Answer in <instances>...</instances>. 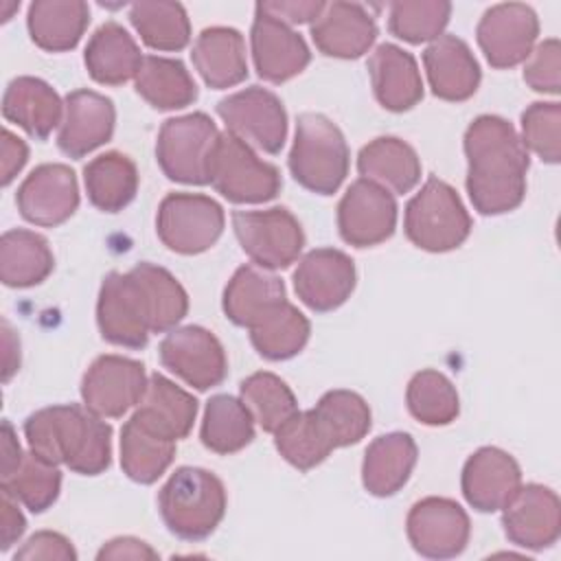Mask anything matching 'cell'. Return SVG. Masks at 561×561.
<instances>
[{
    "label": "cell",
    "instance_id": "cell-3",
    "mask_svg": "<svg viewBox=\"0 0 561 561\" xmlns=\"http://www.w3.org/2000/svg\"><path fill=\"white\" fill-rule=\"evenodd\" d=\"M24 436L33 454L81 476H99L112 462V427L85 405L37 410L24 421Z\"/></svg>",
    "mask_w": 561,
    "mask_h": 561
},
{
    "label": "cell",
    "instance_id": "cell-2",
    "mask_svg": "<svg viewBox=\"0 0 561 561\" xmlns=\"http://www.w3.org/2000/svg\"><path fill=\"white\" fill-rule=\"evenodd\" d=\"M467 193L480 215L515 210L526 195L528 151L515 127L493 114H482L465 131Z\"/></svg>",
    "mask_w": 561,
    "mask_h": 561
},
{
    "label": "cell",
    "instance_id": "cell-11",
    "mask_svg": "<svg viewBox=\"0 0 561 561\" xmlns=\"http://www.w3.org/2000/svg\"><path fill=\"white\" fill-rule=\"evenodd\" d=\"M226 129L265 153H278L287 138V112L283 101L261 85L239 90L217 103Z\"/></svg>",
    "mask_w": 561,
    "mask_h": 561
},
{
    "label": "cell",
    "instance_id": "cell-37",
    "mask_svg": "<svg viewBox=\"0 0 561 561\" xmlns=\"http://www.w3.org/2000/svg\"><path fill=\"white\" fill-rule=\"evenodd\" d=\"M311 333L307 316L298 311L287 298L267 309L252 327L250 340L256 353L272 362H283L298 355Z\"/></svg>",
    "mask_w": 561,
    "mask_h": 561
},
{
    "label": "cell",
    "instance_id": "cell-17",
    "mask_svg": "<svg viewBox=\"0 0 561 561\" xmlns=\"http://www.w3.org/2000/svg\"><path fill=\"white\" fill-rule=\"evenodd\" d=\"M20 215L44 228H55L70 219L79 206L77 175L68 164L48 162L35 167L18 188Z\"/></svg>",
    "mask_w": 561,
    "mask_h": 561
},
{
    "label": "cell",
    "instance_id": "cell-26",
    "mask_svg": "<svg viewBox=\"0 0 561 561\" xmlns=\"http://www.w3.org/2000/svg\"><path fill=\"white\" fill-rule=\"evenodd\" d=\"M2 116L20 125L31 138L46 140L61 125L64 103L44 79L18 77L4 90Z\"/></svg>",
    "mask_w": 561,
    "mask_h": 561
},
{
    "label": "cell",
    "instance_id": "cell-24",
    "mask_svg": "<svg viewBox=\"0 0 561 561\" xmlns=\"http://www.w3.org/2000/svg\"><path fill=\"white\" fill-rule=\"evenodd\" d=\"M423 66L432 92L443 101H467L480 85V66L465 39L440 35L423 50Z\"/></svg>",
    "mask_w": 561,
    "mask_h": 561
},
{
    "label": "cell",
    "instance_id": "cell-18",
    "mask_svg": "<svg viewBox=\"0 0 561 561\" xmlns=\"http://www.w3.org/2000/svg\"><path fill=\"white\" fill-rule=\"evenodd\" d=\"M357 280L353 259L337 248H316L307 252L294 270L298 298L318 313H327L346 302Z\"/></svg>",
    "mask_w": 561,
    "mask_h": 561
},
{
    "label": "cell",
    "instance_id": "cell-8",
    "mask_svg": "<svg viewBox=\"0 0 561 561\" xmlns=\"http://www.w3.org/2000/svg\"><path fill=\"white\" fill-rule=\"evenodd\" d=\"M217 136V125L204 112L164 121L156 142L162 173L182 184H208V160Z\"/></svg>",
    "mask_w": 561,
    "mask_h": 561
},
{
    "label": "cell",
    "instance_id": "cell-16",
    "mask_svg": "<svg viewBox=\"0 0 561 561\" xmlns=\"http://www.w3.org/2000/svg\"><path fill=\"white\" fill-rule=\"evenodd\" d=\"M539 35L537 13L524 2H502L484 11L476 37L493 68H513L528 59Z\"/></svg>",
    "mask_w": 561,
    "mask_h": 561
},
{
    "label": "cell",
    "instance_id": "cell-19",
    "mask_svg": "<svg viewBox=\"0 0 561 561\" xmlns=\"http://www.w3.org/2000/svg\"><path fill=\"white\" fill-rule=\"evenodd\" d=\"M502 526L511 543L528 550H543L559 539L561 502L543 484H522L502 508Z\"/></svg>",
    "mask_w": 561,
    "mask_h": 561
},
{
    "label": "cell",
    "instance_id": "cell-13",
    "mask_svg": "<svg viewBox=\"0 0 561 561\" xmlns=\"http://www.w3.org/2000/svg\"><path fill=\"white\" fill-rule=\"evenodd\" d=\"M160 362L195 390L219 386L228 373V359L221 342L204 327L186 324L171 329L160 342Z\"/></svg>",
    "mask_w": 561,
    "mask_h": 561
},
{
    "label": "cell",
    "instance_id": "cell-27",
    "mask_svg": "<svg viewBox=\"0 0 561 561\" xmlns=\"http://www.w3.org/2000/svg\"><path fill=\"white\" fill-rule=\"evenodd\" d=\"M416 443L405 432L377 436L364 454L362 482L375 497H390L405 486L416 465Z\"/></svg>",
    "mask_w": 561,
    "mask_h": 561
},
{
    "label": "cell",
    "instance_id": "cell-9",
    "mask_svg": "<svg viewBox=\"0 0 561 561\" xmlns=\"http://www.w3.org/2000/svg\"><path fill=\"white\" fill-rule=\"evenodd\" d=\"M224 208L202 193H169L158 208L156 232L178 254L206 252L224 232Z\"/></svg>",
    "mask_w": 561,
    "mask_h": 561
},
{
    "label": "cell",
    "instance_id": "cell-25",
    "mask_svg": "<svg viewBox=\"0 0 561 561\" xmlns=\"http://www.w3.org/2000/svg\"><path fill=\"white\" fill-rule=\"evenodd\" d=\"M375 99L390 112L412 110L423 99V79L416 59L397 44H379L368 57Z\"/></svg>",
    "mask_w": 561,
    "mask_h": 561
},
{
    "label": "cell",
    "instance_id": "cell-1",
    "mask_svg": "<svg viewBox=\"0 0 561 561\" xmlns=\"http://www.w3.org/2000/svg\"><path fill=\"white\" fill-rule=\"evenodd\" d=\"M188 311V296L164 267L138 263L127 274L110 272L96 300V324L110 344L142 348L151 333H164Z\"/></svg>",
    "mask_w": 561,
    "mask_h": 561
},
{
    "label": "cell",
    "instance_id": "cell-39",
    "mask_svg": "<svg viewBox=\"0 0 561 561\" xmlns=\"http://www.w3.org/2000/svg\"><path fill=\"white\" fill-rule=\"evenodd\" d=\"M199 438L206 449L221 456L241 451L254 438V419L241 399L215 394L206 401Z\"/></svg>",
    "mask_w": 561,
    "mask_h": 561
},
{
    "label": "cell",
    "instance_id": "cell-51",
    "mask_svg": "<svg viewBox=\"0 0 561 561\" xmlns=\"http://www.w3.org/2000/svg\"><path fill=\"white\" fill-rule=\"evenodd\" d=\"M26 519L18 506V500L2 491L0 497V550H9L24 533Z\"/></svg>",
    "mask_w": 561,
    "mask_h": 561
},
{
    "label": "cell",
    "instance_id": "cell-43",
    "mask_svg": "<svg viewBox=\"0 0 561 561\" xmlns=\"http://www.w3.org/2000/svg\"><path fill=\"white\" fill-rule=\"evenodd\" d=\"M405 403L410 414L423 425H449L460 412V399L454 383L438 370L425 368L412 375Z\"/></svg>",
    "mask_w": 561,
    "mask_h": 561
},
{
    "label": "cell",
    "instance_id": "cell-55",
    "mask_svg": "<svg viewBox=\"0 0 561 561\" xmlns=\"http://www.w3.org/2000/svg\"><path fill=\"white\" fill-rule=\"evenodd\" d=\"M2 346H4V368H2V379L9 381L11 375L20 368V342L13 335L11 327L2 322Z\"/></svg>",
    "mask_w": 561,
    "mask_h": 561
},
{
    "label": "cell",
    "instance_id": "cell-5",
    "mask_svg": "<svg viewBox=\"0 0 561 561\" xmlns=\"http://www.w3.org/2000/svg\"><path fill=\"white\" fill-rule=\"evenodd\" d=\"M348 145L331 118L318 112L298 116L289 171L302 188L318 195H333L348 175Z\"/></svg>",
    "mask_w": 561,
    "mask_h": 561
},
{
    "label": "cell",
    "instance_id": "cell-32",
    "mask_svg": "<svg viewBox=\"0 0 561 561\" xmlns=\"http://www.w3.org/2000/svg\"><path fill=\"white\" fill-rule=\"evenodd\" d=\"M283 280L259 265H241L224 289V313L237 324L250 329L267 309L285 300Z\"/></svg>",
    "mask_w": 561,
    "mask_h": 561
},
{
    "label": "cell",
    "instance_id": "cell-44",
    "mask_svg": "<svg viewBox=\"0 0 561 561\" xmlns=\"http://www.w3.org/2000/svg\"><path fill=\"white\" fill-rule=\"evenodd\" d=\"M239 399L250 410L252 419L265 430L276 432L289 416L298 412L296 397L291 388L274 373H254L245 377L239 386Z\"/></svg>",
    "mask_w": 561,
    "mask_h": 561
},
{
    "label": "cell",
    "instance_id": "cell-28",
    "mask_svg": "<svg viewBox=\"0 0 561 561\" xmlns=\"http://www.w3.org/2000/svg\"><path fill=\"white\" fill-rule=\"evenodd\" d=\"M191 59L204 83L215 90L232 88L248 77L243 35L230 26L204 28L193 44Z\"/></svg>",
    "mask_w": 561,
    "mask_h": 561
},
{
    "label": "cell",
    "instance_id": "cell-20",
    "mask_svg": "<svg viewBox=\"0 0 561 561\" xmlns=\"http://www.w3.org/2000/svg\"><path fill=\"white\" fill-rule=\"evenodd\" d=\"M250 44L254 68L259 77L270 83L289 81L291 77L300 75L311 59L302 35L259 7H254Z\"/></svg>",
    "mask_w": 561,
    "mask_h": 561
},
{
    "label": "cell",
    "instance_id": "cell-34",
    "mask_svg": "<svg viewBox=\"0 0 561 561\" xmlns=\"http://www.w3.org/2000/svg\"><path fill=\"white\" fill-rule=\"evenodd\" d=\"M55 256L48 241L24 228L7 230L0 239V278L7 287H33L48 278Z\"/></svg>",
    "mask_w": 561,
    "mask_h": 561
},
{
    "label": "cell",
    "instance_id": "cell-42",
    "mask_svg": "<svg viewBox=\"0 0 561 561\" xmlns=\"http://www.w3.org/2000/svg\"><path fill=\"white\" fill-rule=\"evenodd\" d=\"M274 445L278 454L300 471L313 469L335 449L313 410L296 412L289 416L274 432Z\"/></svg>",
    "mask_w": 561,
    "mask_h": 561
},
{
    "label": "cell",
    "instance_id": "cell-14",
    "mask_svg": "<svg viewBox=\"0 0 561 561\" xmlns=\"http://www.w3.org/2000/svg\"><path fill=\"white\" fill-rule=\"evenodd\" d=\"M405 530L412 548L421 557L451 559L467 548L471 522L458 502L430 495L410 508Z\"/></svg>",
    "mask_w": 561,
    "mask_h": 561
},
{
    "label": "cell",
    "instance_id": "cell-23",
    "mask_svg": "<svg viewBox=\"0 0 561 561\" xmlns=\"http://www.w3.org/2000/svg\"><path fill=\"white\" fill-rule=\"evenodd\" d=\"M316 48L327 57L357 59L377 39L370 11L357 2H324L320 15L309 24Z\"/></svg>",
    "mask_w": 561,
    "mask_h": 561
},
{
    "label": "cell",
    "instance_id": "cell-21",
    "mask_svg": "<svg viewBox=\"0 0 561 561\" xmlns=\"http://www.w3.org/2000/svg\"><path fill=\"white\" fill-rule=\"evenodd\" d=\"M460 486L465 500L476 511H502L522 486V469L508 451L500 447H480L467 458Z\"/></svg>",
    "mask_w": 561,
    "mask_h": 561
},
{
    "label": "cell",
    "instance_id": "cell-7",
    "mask_svg": "<svg viewBox=\"0 0 561 561\" xmlns=\"http://www.w3.org/2000/svg\"><path fill=\"white\" fill-rule=\"evenodd\" d=\"M208 184L228 202L263 204L278 195L283 182L274 164L261 160L248 142L228 129L215 140L208 160Z\"/></svg>",
    "mask_w": 561,
    "mask_h": 561
},
{
    "label": "cell",
    "instance_id": "cell-40",
    "mask_svg": "<svg viewBox=\"0 0 561 561\" xmlns=\"http://www.w3.org/2000/svg\"><path fill=\"white\" fill-rule=\"evenodd\" d=\"M129 22L153 50L175 53L191 39V22L180 2H136L129 7Z\"/></svg>",
    "mask_w": 561,
    "mask_h": 561
},
{
    "label": "cell",
    "instance_id": "cell-31",
    "mask_svg": "<svg viewBox=\"0 0 561 561\" xmlns=\"http://www.w3.org/2000/svg\"><path fill=\"white\" fill-rule=\"evenodd\" d=\"M357 171L364 180L403 195L419 184L421 160L405 140L379 136L359 149Z\"/></svg>",
    "mask_w": 561,
    "mask_h": 561
},
{
    "label": "cell",
    "instance_id": "cell-29",
    "mask_svg": "<svg viewBox=\"0 0 561 561\" xmlns=\"http://www.w3.org/2000/svg\"><path fill=\"white\" fill-rule=\"evenodd\" d=\"M131 416L156 434L180 440L186 438L193 430L197 416V399L164 375L153 373L149 377L147 392Z\"/></svg>",
    "mask_w": 561,
    "mask_h": 561
},
{
    "label": "cell",
    "instance_id": "cell-49",
    "mask_svg": "<svg viewBox=\"0 0 561 561\" xmlns=\"http://www.w3.org/2000/svg\"><path fill=\"white\" fill-rule=\"evenodd\" d=\"M13 559H57V561H75L77 552L70 543V539H66L59 533L53 530H39L35 535H31L24 546L13 554Z\"/></svg>",
    "mask_w": 561,
    "mask_h": 561
},
{
    "label": "cell",
    "instance_id": "cell-53",
    "mask_svg": "<svg viewBox=\"0 0 561 561\" xmlns=\"http://www.w3.org/2000/svg\"><path fill=\"white\" fill-rule=\"evenodd\" d=\"M158 552L136 537H116L101 546L96 559H156Z\"/></svg>",
    "mask_w": 561,
    "mask_h": 561
},
{
    "label": "cell",
    "instance_id": "cell-30",
    "mask_svg": "<svg viewBox=\"0 0 561 561\" xmlns=\"http://www.w3.org/2000/svg\"><path fill=\"white\" fill-rule=\"evenodd\" d=\"M142 57L134 37L114 20L92 33L83 53L90 77L103 85H121L134 79Z\"/></svg>",
    "mask_w": 561,
    "mask_h": 561
},
{
    "label": "cell",
    "instance_id": "cell-41",
    "mask_svg": "<svg viewBox=\"0 0 561 561\" xmlns=\"http://www.w3.org/2000/svg\"><path fill=\"white\" fill-rule=\"evenodd\" d=\"M311 410L335 449L359 443L370 430V408L353 390H329Z\"/></svg>",
    "mask_w": 561,
    "mask_h": 561
},
{
    "label": "cell",
    "instance_id": "cell-47",
    "mask_svg": "<svg viewBox=\"0 0 561 561\" xmlns=\"http://www.w3.org/2000/svg\"><path fill=\"white\" fill-rule=\"evenodd\" d=\"M522 145L543 162L561 160V105L557 101H537L522 112Z\"/></svg>",
    "mask_w": 561,
    "mask_h": 561
},
{
    "label": "cell",
    "instance_id": "cell-22",
    "mask_svg": "<svg viewBox=\"0 0 561 561\" xmlns=\"http://www.w3.org/2000/svg\"><path fill=\"white\" fill-rule=\"evenodd\" d=\"M116 125L114 103L94 90H75L64 99L57 145L68 158H83L105 145Z\"/></svg>",
    "mask_w": 561,
    "mask_h": 561
},
{
    "label": "cell",
    "instance_id": "cell-54",
    "mask_svg": "<svg viewBox=\"0 0 561 561\" xmlns=\"http://www.w3.org/2000/svg\"><path fill=\"white\" fill-rule=\"evenodd\" d=\"M22 458H24V451H22V447H20V443H18L15 430H13V425L4 419V421H2V473H0V478L11 476V473L20 467Z\"/></svg>",
    "mask_w": 561,
    "mask_h": 561
},
{
    "label": "cell",
    "instance_id": "cell-50",
    "mask_svg": "<svg viewBox=\"0 0 561 561\" xmlns=\"http://www.w3.org/2000/svg\"><path fill=\"white\" fill-rule=\"evenodd\" d=\"M256 7L267 15L291 26V24H305V22L311 24L320 15L324 2L320 0H280L278 2L276 0V2H259Z\"/></svg>",
    "mask_w": 561,
    "mask_h": 561
},
{
    "label": "cell",
    "instance_id": "cell-35",
    "mask_svg": "<svg viewBox=\"0 0 561 561\" xmlns=\"http://www.w3.org/2000/svg\"><path fill=\"white\" fill-rule=\"evenodd\" d=\"M83 184L94 208L103 213H118L136 197L138 169L129 156L107 151L85 164Z\"/></svg>",
    "mask_w": 561,
    "mask_h": 561
},
{
    "label": "cell",
    "instance_id": "cell-4",
    "mask_svg": "<svg viewBox=\"0 0 561 561\" xmlns=\"http://www.w3.org/2000/svg\"><path fill=\"white\" fill-rule=\"evenodd\" d=\"M226 486L208 469L180 467L158 493L164 526L180 539L202 541L215 533L226 515Z\"/></svg>",
    "mask_w": 561,
    "mask_h": 561
},
{
    "label": "cell",
    "instance_id": "cell-45",
    "mask_svg": "<svg viewBox=\"0 0 561 561\" xmlns=\"http://www.w3.org/2000/svg\"><path fill=\"white\" fill-rule=\"evenodd\" d=\"M0 489L24 504L31 513H44L59 497L61 471L57 465L28 451L11 476L0 478Z\"/></svg>",
    "mask_w": 561,
    "mask_h": 561
},
{
    "label": "cell",
    "instance_id": "cell-10",
    "mask_svg": "<svg viewBox=\"0 0 561 561\" xmlns=\"http://www.w3.org/2000/svg\"><path fill=\"white\" fill-rule=\"evenodd\" d=\"M232 228L241 250L254 265L285 270L302 252L305 232L298 219L283 206L267 210H234Z\"/></svg>",
    "mask_w": 561,
    "mask_h": 561
},
{
    "label": "cell",
    "instance_id": "cell-12",
    "mask_svg": "<svg viewBox=\"0 0 561 561\" xmlns=\"http://www.w3.org/2000/svg\"><path fill=\"white\" fill-rule=\"evenodd\" d=\"M147 386L149 377L140 362L123 355H101L81 379V399L90 412L118 419L140 403Z\"/></svg>",
    "mask_w": 561,
    "mask_h": 561
},
{
    "label": "cell",
    "instance_id": "cell-15",
    "mask_svg": "<svg viewBox=\"0 0 561 561\" xmlns=\"http://www.w3.org/2000/svg\"><path fill=\"white\" fill-rule=\"evenodd\" d=\"M397 202L392 193L370 180H355L337 204V230L348 245L370 248L392 237Z\"/></svg>",
    "mask_w": 561,
    "mask_h": 561
},
{
    "label": "cell",
    "instance_id": "cell-38",
    "mask_svg": "<svg viewBox=\"0 0 561 561\" xmlns=\"http://www.w3.org/2000/svg\"><path fill=\"white\" fill-rule=\"evenodd\" d=\"M175 443L129 416L121 430V467L125 476L138 484L156 482L169 469Z\"/></svg>",
    "mask_w": 561,
    "mask_h": 561
},
{
    "label": "cell",
    "instance_id": "cell-36",
    "mask_svg": "<svg viewBox=\"0 0 561 561\" xmlns=\"http://www.w3.org/2000/svg\"><path fill=\"white\" fill-rule=\"evenodd\" d=\"M136 92L156 110H182L197 99V85L180 59L145 55L134 77Z\"/></svg>",
    "mask_w": 561,
    "mask_h": 561
},
{
    "label": "cell",
    "instance_id": "cell-6",
    "mask_svg": "<svg viewBox=\"0 0 561 561\" xmlns=\"http://www.w3.org/2000/svg\"><path fill=\"white\" fill-rule=\"evenodd\" d=\"M403 230L421 250L449 252L467 241L471 217L454 186L438 178H427L405 206Z\"/></svg>",
    "mask_w": 561,
    "mask_h": 561
},
{
    "label": "cell",
    "instance_id": "cell-52",
    "mask_svg": "<svg viewBox=\"0 0 561 561\" xmlns=\"http://www.w3.org/2000/svg\"><path fill=\"white\" fill-rule=\"evenodd\" d=\"M28 160L26 142L11 129H2V186H9Z\"/></svg>",
    "mask_w": 561,
    "mask_h": 561
},
{
    "label": "cell",
    "instance_id": "cell-48",
    "mask_svg": "<svg viewBox=\"0 0 561 561\" xmlns=\"http://www.w3.org/2000/svg\"><path fill=\"white\" fill-rule=\"evenodd\" d=\"M524 81L543 94H559L561 90V48L559 39H543L533 48L524 66Z\"/></svg>",
    "mask_w": 561,
    "mask_h": 561
},
{
    "label": "cell",
    "instance_id": "cell-46",
    "mask_svg": "<svg viewBox=\"0 0 561 561\" xmlns=\"http://www.w3.org/2000/svg\"><path fill=\"white\" fill-rule=\"evenodd\" d=\"M451 15V4L445 0H403L392 2L388 11V28L394 37L423 44L443 35Z\"/></svg>",
    "mask_w": 561,
    "mask_h": 561
},
{
    "label": "cell",
    "instance_id": "cell-33",
    "mask_svg": "<svg viewBox=\"0 0 561 561\" xmlns=\"http://www.w3.org/2000/svg\"><path fill=\"white\" fill-rule=\"evenodd\" d=\"M88 24L90 7L83 0H35L26 15L31 39L48 53L72 50Z\"/></svg>",
    "mask_w": 561,
    "mask_h": 561
}]
</instances>
